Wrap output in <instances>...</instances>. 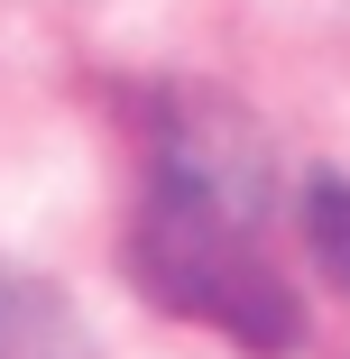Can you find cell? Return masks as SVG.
Wrapping results in <instances>:
<instances>
[{
	"mask_svg": "<svg viewBox=\"0 0 350 359\" xmlns=\"http://www.w3.org/2000/svg\"><path fill=\"white\" fill-rule=\"evenodd\" d=\"M0 359H74V332H65L55 295H37L10 267H0Z\"/></svg>",
	"mask_w": 350,
	"mask_h": 359,
	"instance_id": "cell-2",
	"label": "cell"
},
{
	"mask_svg": "<svg viewBox=\"0 0 350 359\" xmlns=\"http://www.w3.org/2000/svg\"><path fill=\"white\" fill-rule=\"evenodd\" d=\"M129 276L148 295L203 332H222L258 359L304 350V304L295 285L267 267L258 231H249V194L203 184V175H157L129 212Z\"/></svg>",
	"mask_w": 350,
	"mask_h": 359,
	"instance_id": "cell-1",
	"label": "cell"
},
{
	"mask_svg": "<svg viewBox=\"0 0 350 359\" xmlns=\"http://www.w3.org/2000/svg\"><path fill=\"white\" fill-rule=\"evenodd\" d=\"M314 249H323V267L350 285V184H314Z\"/></svg>",
	"mask_w": 350,
	"mask_h": 359,
	"instance_id": "cell-3",
	"label": "cell"
}]
</instances>
